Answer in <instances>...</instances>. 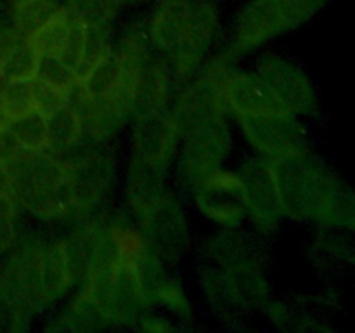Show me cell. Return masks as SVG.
<instances>
[{"mask_svg": "<svg viewBox=\"0 0 355 333\" xmlns=\"http://www.w3.org/2000/svg\"><path fill=\"white\" fill-rule=\"evenodd\" d=\"M267 162L284 222L355 234V187L318 149Z\"/></svg>", "mask_w": 355, "mask_h": 333, "instance_id": "6da1fadb", "label": "cell"}, {"mask_svg": "<svg viewBox=\"0 0 355 333\" xmlns=\"http://www.w3.org/2000/svg\"><path fill=\"white\" fill-rule=\"evenodd\" d=\"M142 19L149 45L166 59L179 85L224 42L225 26L214 0H153Z\"/></svg>", "mask_w": 355, "mask_h": 333, "instance_id": "7a4b0ae2", "label": "cell"}, {"mask_svg": "<svg viewBox=\"0 0 355 333\" xmlns=\"http://www.w3.org/2000/svg\"><path fill=\"white\" fill-rule=\"evenodd\" d=\"M0 274L17 288L44 318L58 307L80 281V271L59 229L21 231L0 259Z\"/></svg>", "mask_w": 355, "mask_h": 333, "instance_id": "3957f363", "label": "cell"}, {"mask_svg": "<svg viewBox=\"0 0 355 333\" xmlns=\"http://www.w3.org/2000/svg\"><path fill=\"white\" fill-rule=\"evenodd\" d=\"M62 166V196L68 224L80 217L113 207L121 179L118 142H85L66 156Z\"/></svg>", "mask_w": 355, "mask_h": 333, "instance_id": "277c9868", "label": "cell"}, {"mask_svg": "<svg viewBox=\"0 0 355 333\" xmlns=\"http://www.w3.org/2000/svg\"><path fill=\"white\" fill-rule=\"evenodd\" d=\"M194 278L203 304L217 318L227 321H241L253 312H263L274 298L266 259L231 266H214L198 260Z\"/></svg>", "mask_w": 355, "mask_h": 333, "instance_id": "5b68a950", "label": "cell"}, {"mask_svg": "<svg viewBox=\"0 0 355 333\" xmlns=\"http://www.w3.org/2000/svg\"><path fill=\"white\" fill-rule=\"evenodd\" d=\"M9 169L12 198L23 217L44 228H64L69 219L62 196L61 158L49 151L24 153Z\"/></svg>", "mask_w": 355, "mask_h": 333, "instance_id": "8992f818", "label": "cell"}, {"mask_svg": "<svg viewBox=\"0 0 355 333\" xmlns=\"http://www.w3.org/2000/svg\"><path fill=\"white\" fill-rule=\"evenodd\" d=\"M234 146L236 128L229 114H211L187 125L173 162V184L184 194L189 193L207 177L231 163Z\"/></svg>", "mask_w": 355, "mask_h": 333, "instance_id": "52a82bcc", "label": "cell"}, {"mask_svg": "<svg viewBox=\"0 0 355 333\" xmlns=\"http://www.w3.org/2000/svg\"><path fill=\"white\" fill-rule=\"evenodd\" d=\"M146 241L175 269L194 250L191 208L182 191L170 182L155 200L132 215Z\"/></svg>", "mask_w": 355, "mask_h": 333, "instance_id": "ba28073f", "label": "cell"}, {"mask_svg": "<svg viewBox=\"0 0 355 333\" xmlns=\"http://www.w3.org/2000/svg\"><path fill=\"white\" fill-rule=\"evenodd\" d=\"M76 287L82 288L103 311L111 328H130L151 309L137 273L128 262H110L85 271Z\"/></svg>", "mask_w": 355, "mask_h": 333, "instance_id": "9c48e42d", "label": "cell"}, {"mask_svg": "<svg viewBox=\"0 0 355 333\" xmlns=\"http://www.w3.org/2000/svg\"><path fill=\"white\" fill-rule=\"evenodd\" d=\"M250 68L257 73L284 111L309 123L321 118V90L304 65L283 52L267 47L253 56Z\"/></svg>", "mask_w": 355, "mask_h": 333, "instance_id": "30bf717a", "label": "cell"}, {"mask_svg": "<svg viewBox=\"0 0 355 333\" xmlns=\"http://www.w3.org/2000/svg\"><path fill=\"white\" fill-rule=\"evenodd\" d=\"M236 135L241 139L250 155L272 160L277 156L315 148L312 141V123L286 113L252 114L232 118Z\"/></svg>", "mask_w": 355, "mask_h": 333, "instance_id": "8fae6325", "label": "cell"}, {"mask_svg": "<svg viewBox=\"0 0 355 333\" xmlns=\"http://www.w3.org/2000/svg\"><path fill=\"white\" fill-rule=\"evenodd\" d=\"M184 196L191 212H194L208 228H246L245 187L236 166H222Z\"/></svg>", "mask_w": 355, "mask_h": 333, "instance_id": "7c38bea8", "label": "cell"}, {"mask_svg": "<svg viewBox=\"0 0 355 333\" xmlns=\"http://www.w3.org/2000/svg\"><path fill=\"white\" fill-rule=\"evenodd\" d=\"M286 33H291L290 26L272 0H246L225 28L222 49L245 61Z\"/></svg>", "mask_w": 355, "mask_h": 333, "instance_id": "4fadbf2b", "label": "cell"}, {"mask_svg": "<svg viewBox=\"0 0 355 333\" xmlns=\"http://www.w3.org/2000/svg\"><path fill=\"white\" fill-rule=\"evenodd\" d=\"M180 137H182V128L170 110L132 117L125 130V141H127L125 156L162 170L172 177Z\"/></svg>", "mask_w": 355, "mask_h": 333, "instance_id": "5bb4252c", "label": "cell"}, {"mask_svg": "<svg viewBox=\"0 0 355 333\" xmlns=\"http://www.w3.org/2000/svg\"><path fill=\"white\" fill-rule=\"evenodd\" d=\"M236 170L241 176L245 187L246 228L263 239L277 234L284 219L269 162L260 156L248 155L239 160Z\"/></svg>", "mask_w": 355, "mask_h": 333, "instance_id": "9a60e30c", "label": "cell"}, {"mask_svg": "<svg viewBox=\"0 0 355 333\" xmlns=\"http://www.w3.org/2000/svg\"><path fill=\"white\" fill-rule=\"evenodd\" d=\"M177 85L179 83L166 59L153 47L149 49L135 66L134 87H132V108H134L132 117L168 110Z\"/></svg>", "mask_w": 355, "mask_h": 333, "instance_id": "2e32d148", "label": "cell"}, {"mask_svg": "<svg viewBox=\"0 0 355 333\" xmlns=\"http://www.w3.org/2000/svg\"><path fill=\"white\" fill-rule=\"evenodd\" d=\"M225 108L231 118L284 111L262 80L250 66L238 65L231 73L224 92ZM288 113V111H286Z\"/></svg>", "mask_w": 355, "mask_h": 333, "instance_id": "e0dca14e", "label": "cell"}, {"mask_svg": "<svg viewBox=\"0 0 355 333\" xmlns=\"http://www.w3.org/2000/svg\"><path fill=\"white\" fill-rule=\"evenodd\" d=\"M44 326L47 332H106L111 323L103 314L89 293L76 287L58 307L44 316Z\"/></svg>", "mask_w": 355, "mask_h": 333, "instance_id": "ac0fdd59", "label": "cell"}, {"mask_svg": "<svg viewBox=\"0 0 355 333\" xmlns=\"http://www.w3.org/2000/svg\"><path fill=\"white\" fill-rule=\"evenodd\" d=\"M153 307L166 312L182 328L193 326V323L196 321V305L191 297V290L186 280L177 274L175 269H170L158 284L153 297Z\"/></svg>", "mask_w": 355, "mask_h": 333, "instance_id": "d6986e66", "label": "cell"}, {"mask_svg": "<svg viewBox=\"0 0 355 333\" xmlns=\"http://www.w3.org/2000/svg\"><path fill=\"white\" fill-rule=\"evenodd\" d=\"M312 252L328 269L355 274V234L335 229H312Z\"/></svg>", "mask_w": 355, "mask_h": 333, "instance_id": "ffe728a7", "label": "cell"}, {"mask_svg": "<svg viewBox=\"0 0 355 333\" xmlns=\"http://www.w3.org/2000/svg\"><path fill=\"white\" fill-rule=\"evenodd\" d=\"M76 31H78V23L62 6L47 23L42 24L31 37H28V40L37 47L42 56H52L66 61L75 42Z\"/></svg>", "mask_w": 355, "mask_h": 333, "instance_id": "44dd1931", "label": "cell"}, {"mask_svg": "<svg viewBox=\"0 0 355 333\" xmlns=\"http://www.w3.org/2000/svg\"><path fill=\"white\" fill-rule=\"evenodd\" d=\"M49 153L55 156H66L85 144L83 121L78 110L69 103L62 104L51 114H47Z\"/></svg>", "mask_w": 355, "mask_h": 333, "instance_id": "7402d4cb", "label": "cell"}, {"mask_svg": "<svg viewBox=\"0 0 355 333\" xmlns=\"http://www.w3.org/2000/svg\"><path fill=\"white\" fill-rule=\"evenodd\" d=\"M42 318L38 309L0 276V332H26Z\"/></svg>", "mask_w": 355, "mask_h": 333, "instance_id": "603a6c76", "label": "cell"}, {"mask_svg": "<svg viewBox=\"0 0 355 333\" xmlns=\"http://www.w3.org/2000/svg\"><path fill=\"white\" fill-rule=\"evenodd\" d=\"M61 7L62 0H9L6 6V19H9L24 38H28Z\"/></svg>", "mask_w": 355, "mask_h": 333, "instance_id": "cb8c5ba5", "label": "cell"}, {"mask_svg": "<svg viewBox=\"0 0 355 333\" xmlns=\"http://www.w3.org/2000/svg\"><path fill=\"white\" fill-rule=\"evenodd\" d=\"M76 23L94 28H116L123 7L116 0H62Z\"/></svg>", "mask_w": 355, "mask_h": 333, "instance_id": "d4e9b609", "label": "cell"}, {"mask_svg": "<svg viewBox=\"0 0 355 333\" xmlns=\"http://www.w3.org/2000/svg\"><path fill=\"white\" fill-rule=\"evenodd\" d=\"M7 130L24 153H44L49 149L47 114L40 111H30L12 118Z\"/></svg>", "mask_w": 355, "mask_h": 333, "instance_id": "484cf974", "label": "cell"}, {"mask_svg": "<svg viewBox=\"0 0 355 333\" xmlns=\"http://www.w3.org/2000/svg\"><path fill=\"white\" fill-rule=\"evenodd\" d=\"M40 52L28 38L17 44V47L7 56L6 61L0 65V80L2 82H24L37 76Z\"/></svg>", "mask_w": 355, "mask_h": 333, "instance_id": "4316f807", "label": "cell"}, {"mask_svg": "<svg viewBox=\"0 0 355 333\" xmlns=\"http://www.w3.org/2000/svg\"><path fill=\"white\" fill-rule=\"evenodd\" d=\"M35 78L42 80L44 83H47L49 87H52L54 90H58L59 94L68 99L69 94L76 89V85L80 83L78 75H76L75 69L68 65L66 61L59 58H52V56H42L40 54V62H38L37 76Z\"/></svg>", "mask_w": 355, "mask_h": 333, "instance_id": "83f0119b", "label": "cell"}, {"mask_svg": "<svg viewBox=\"0 0 355 333\" xmlns=\"http://www.w3.org/2000/svg\"><path fill=\"white\" fill-rule=\"evenodd\" d=\"M33 80V78H31ZM31 80L24 82H3L0 87V106L6 110L9 118L21 117L35 110L33 90H31Z\"/></svg>", "mask_w": 355, "mask_h": 333, "instance_id": "f1b7e54d", "label": "cell"}, {"mask_svg": "<svg viewBox=\"0 0 355 333\" xmlns=\"http://www.w3.org/2000/svg\"><path fill=\"white\" fill-rule=\"evenodd\" d=\"M21 217L23 214L12 196H6L0 200V259L12 248L23 231Z\"/></svg>", "mask_w": 355, "mask_h": 333, "instance_id": "f546056e", "label": "cell"}, {"mask_svg": "<svg viewBox=\"0 0 355 333\" xmlns=\"http://www.w3.org/2000/svg\"><path fill=\"white\" fill-rule=\"evenodd\" d=\"M134 330L139 332H149V333H172L184 330L175 319L170 318L166 312L159 311V309L151 307L141 314V318L135 323Z\"/></svg>", "mask_w": 355, "mask_h": 333, "instance_id": "4dcf8cb0", "label": "cell"}, {"mask_svg": "<svg viewBox=\"0 0 355 333\" xmlns=\"http://www.w3.org/2000/svg\"><path fill=\"white\" fill-rule=\"evenodd\" d=\"M23 35L14 28V24L9 19L3 17L0 21V65L7 59V56L17 47L21 40H23Z\"/></svg>", "mask_w": 355, "mask_h": 333, "instance_id": "1f68e13d", "label": "cell"}, {"mask_svg": "<svg viewBox=\"0 0 355 333\" xmlns=\"http://www.w3.org/2000/svg\"><path fill=\"white\" fill-rule=\"evenodd\" d=\"M23 155L24 151L19 148V144L14 141L12 135L9 134V130L3 128V130L0 132V165L10 166Z\"/></svg>", "mask_w": 355, "mask_h": 333, "instance_id": "d6a6232c", "label": "cell"}, {"mask_svg": "<svg viewBox=\"0 0 355 333\" xmlns=\"http://www.w3.org/2000/svg\"><path fill=\"white\" fill-rule=\"evenodd\" d=\"M6 196H12V179L9 166L0 165V200Z\"/></svg>", "mask_w": 355, "mask_h": 333, "instance_id": "836d02e7", "label": "cell"}, {"mask_svg": "<svg viewBox=\"0 0 355 333\" xmlns=\"http://www.w3.org/2000/svg\"><path fill=\"white\" fill-rule=\"evenodd\" d=\"M121 7H137V6H144V3L153 2V0H116Z\"/></svg>", "mask_w": 355, "mask_h": 333, "instance_id": "e575fe53", "label": "cell"}, {"mask_svg": "<svg viewBox=\"0 0 355 333\" xmlns=\"http://www.w3.org/2000/svg\"><path fill=\"white\" fill-rule=\"evenodd\" d=\"M9 121H10L9 114H7L6 110H3V108L0 106V132H2L3 128H7V125H9Z\"/></svg>", "mask_w": 355, "mask_h": 333, "instance_id": "d590c367", "label": "cell"}, {"mask_svg": "<svg viewBox=\"0 0 355 333\" xmlns=\"http://www.w3.org/2000/svg\"><path fill=\"white\" fill-rule=\"evenodd\" d=\"M6 17V3H3V0H0V21Z\"/></svg>", "mask_w": 355, "mask_h": 333, "instance_id": "8d00e7d4", "label": "cell"}]
</instances>
